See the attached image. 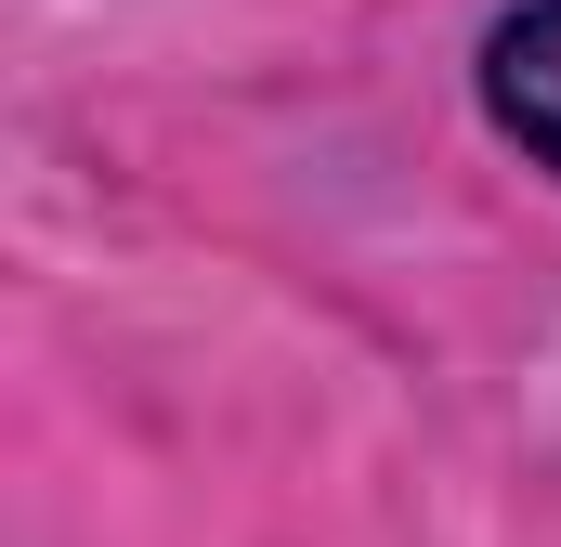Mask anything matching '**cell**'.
I'll return each mask as SVG.
<instances>
[{"instance_id":"cell-1","label":"cell","mask_w":561,"mask_h":547,"mask_svg":"<svg viewBox=\"0 0 561 547\" xmlns=\"http://www.w3.org/2000/svg\"><path fill=\"white\" fill-rule=\"evenodd\" d=\"M470 92H483V131L510 143L523 170L561 183V0H510L470 53Z\"/></svg>"}]
</instances>
